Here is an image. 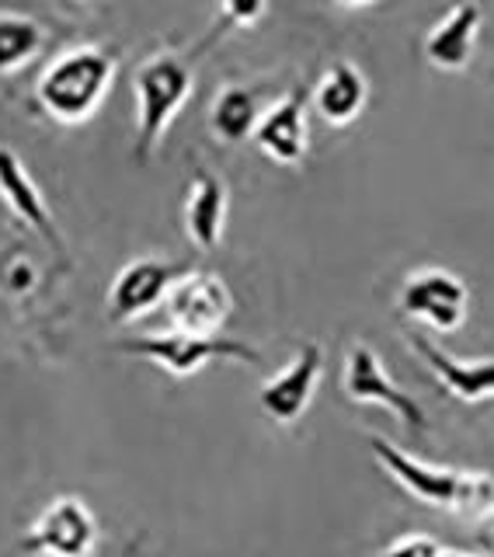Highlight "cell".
Masks as SVG:
<instances>
[{
    "mask_svg": "<svg viewBox=\"0 0 494 557\" xmlns=\"http://www.w3.org/2000/svg\"><path fill=\"white\" fill-rule=\"evenodd\" d=\"M366 446L373 453L380 470L391 478L400 492H408L415 502L429 505V509L484 519L494 512V478L481 470H460V467H439L411 457L386 435H366Z\"/></svg>",
    "mask_w": 494,
    "mask_h": 557,
    "instance_id": "6da1fadb",
    "label": "cell"
},
{
    "mask_svg": "<svg viewBox=\"0 0 494 557\" xmlns=\"http://www.w3.org/2000/svg\"><path fill=\"white\" fill-rule=\"evenodd\" d=\"M112 81H115V57L109 49L74 46L63 49L42 70L39 84H35V98H39L49 119L63 122V126H81L109 98Z\"/></svg>",
    "mask_w": 494,
    "mask_h": 557,
    "instance_id": "7a4b0ae2",
    "label": "cell"
},
{
    "mask_svg": "<svg viewBox=\"0 0 494 557\" xmlns=\"http://www.w3.org/2000/svg\"><path fill=\"white\" fill-rule=\"evenodd\" d=\"M196 91V66L182 52H153L136 66L133 98H136V157H147L161 147L174 115Z\"/></svg>",
    "mask_w": 494,
    "mask_h": 557,
    "instance_id": "3957f363",
    "label": "cell"
},
{
    "mask_svg": "<svg viewBox=\"0 0 494 557\" xmlns=\"http://www.w3.org/2000/svg\"><path fill=\"white\" fill-rule=\"evenodd\" d=\"M119 352L139 356L153 366H161L168 376H196L202 373L209 362H247V366H261V352L255 345H247L240 338H202V335H185V331H157V335H136L115 345Z\"/></svg>",
    "mask_w": 494,
    "mask_h": 557,
    "instance_id": "277c9868",
    "label": "cell"
},
{
    "mask_svg": "<svg viewBox=\"0 0 494 557\" xmlns=\"http://www.w3.org/2000/svg\"><path fill=\"white\" fill-rule=\"evenodd\" d=\"M342 394L348 397V405L391 411L397 422L415 435L429 429L425 408H421L408 391L397 387L383 356L369 342L348 345V352L342 359Z\"/></svg>",
    "mask_w": 494,
    "mask_h": 557,
    "instance_id": "5b68a950",
    "label": "cell"
},
{
    "mask_svg": "<svg viewBox=\"0 0 494 557\" xmlns=\"http://www.w3.org/2000/svg\"><path fill=\"white\" fill-rule=\"evenodd\" d=\"M101 527L91 505L77 495H60L32 519L22 536L28 557H95Z\"/></svg>",
    "mask_w": 494,
    "mask_h": 557,
    "instance_id": "8992f818",
    "label": "cell"
},
{
    "mask_svg": "<svg viewBox=\"0 0 494 557\" xmlns=\"http://www.w3.org/2000/svg\"><path fill=\"white\" fill-rule=\"evenodd\" d=\"M397 310L408 321L439 331V335H453L470 318V289L449 269H418L404 275L397 289Z\"/></svg>",
    "mask_w": 494,
    "mask_h": 557,
    "instance_id": "52a82bcc",
    "label": "cell"
},
{
    "mask_svg": "<svg viewBox=\"0 0 494 557\" xmlns=\"http://www.w3.org/2000/svg\"><path fill=\"white\" fill-rule=\"evenodd\" d=\"M234 310V296L231 286L223 283L217 272H185L178 283L171 286L168 300H164V313L168 324L174 331H185V335H202L213 338L223 331L226 318Z\"/></svg>",
    "mask_w": 494,
    "mask_h": 557,
    "instance_id": "ba28073f",
    "label": "cell"
},
{
    "mask_svg": "<svg viewBox=\"0 0 494 557\" xmlns=\"http://www.w3.org/2000/svg\"><path fill=\"white\" fill-rule=\"evenodd\" d=\"M324 376V348L317 342H304L293 352V359L282 366L275 376H269L258 391V408L275 425H293L313 405V394Z\"/></svg>",
    "mask_w": 494,
    "mask_h": 557,
    "instance_id": "9c48e42d",
    "label": "cell"
},
{
    "mask_svg": "<svg viewBox=\"0 0 494 557\" xmlns=\"http://www.w3.org/2000/svg\"><path fill=\"white\" fill-rule=\"evenodd\" d=\"M188 269L168 258H136L129 265H122L119 275L109 286V318L115 324H133L147 318L157 307H164L171 286L178 283Z\"/></svg>",
    "mask_w": 494,
    "mask_h": 557,
    "instance_id": "30bf717a",
    "label": "cell"
},
{
    "mask_svg": "<svg viewBox=\"0 0 494 557\" xmlns=\"http://www.w3.org/2000/svg\"><path fill=\"white\" fill-rule=\"evenodd\" d=\"M307 109H310V95L304 87H293L289 95H282L275 104H269V109L261 112V122L251 136L255 147L282 168H296L310 147Z\"/></svg>",
    "mask_w": 494,
    "mask_h": 557,
    "instance_id": "8fae6325",
    "label": "cell"
},
{
    "mask_svg": "<svg viewBox=\"0 0 494 557\" xmlns=\"http://www.w3.org/2000/svg\"><path fill=\"white\" fill-rule=\"evenodd\" d=\"M411 356L425 362V370L443 383V391L460 405H484L494 400V359H456L443 345H435L421 331L408 335Z\"/></svg>",
    "mask_w": 494,
    "mask_h": 557,
    "instance_id": "7c38bea8",
    "label": "cell"
},
{
    "mask_svg": "<svg viewBox=\"0 0 494 557\" xmlns=\"http://www.w3.org/2000/svg\"><path fill=\"white\" fill-rule=\"evenodd\" d=\"M484 11L478 0H456V4L429 28L421 52L435 70H464L478 49V32Z\"/></svg>",
    "mask_w": 494,
    "mask_h": 557,
    "instance_id": "4fadbf2b",
    "label": "cell"
},
{
    "mask_svg": "<svg viewBox=\"0 0 494 557\" xmlns=\"http://www.w3.org/2000/svg\"><path fill=\"white\" fill-rule=\"evenodd\" d=\"M0 199L8 202V209L28 226V231H35L46 244H52L57 251L63 248L57 220H52V213H49L42 188L35 185V178L25 168V161L11 147H0Z\"/></svg>",
    "mask_w": 494,
    "mask_h": 557,
    "instance_id": "5bb4252c",
    "label": "cell"
},
{
    "mask_svg": "<svg viewBox=\"0 0 494 557\" xmlns=\"http://www.w3.org/2000/svg\"><path fill=\"white\" fill-rule=\"evenodd\" d=\"M226 202H231V191L220 174L196 171L185 196V234L199 251H217L223 244Z\"/></svg>",
    "mask_w": 494,
    "mask_h": 557,
    "instance_id": "9a60e30c",
    "label": "cell"
},
{
    "mask_svg": "<svg viewBox=\"0 0 494 557\" xmlns=\"http://www.w3.org/2000/svg\"><path fill=\"white\" fill-rule=\"evenodd\" d=\"M310 101H313L317 115H321L324 122H331V126H348V122H356L366 109L369 81L356 63L338 60L321 74Z\"/></svg>",
    "mask_w": 494,
    "mask_h": 557,
    "instance_id": "2e32d148",
    "label": "cell"
},
{
    "mask_svg": "<svg viewBox=\"0 0 494 557\" xmlns=\"http://www.w3.org/2000/svg\"><path fill=\"white\" fill-rule=\"evenodd\" d=\"M261 98L255 87H244V84H226L223 91L213 98L209 104V129L220 139V144H244L251 139L258 122H261Z\"/></svg>",
    "mask_w": 494,
    "mask_h": 557,
    "instance_id": "e0dca14e",
    "label": "cell"
},
{
    "mask_svg": "<svg viewBox=\"0 0 494 557\" xmlns=\"http://www.w3.org/2000/svg\"><path fill=\"white\" fill-rule=\"evenodd\" d=\"M42 25L17 11H0V74L22 70L42 49Z\"/></svg>",
    "mask_w": 494,
    "mask_h": 557,
    "instance_id": "ac0fdd59",
    "label": "cell"
},
{
    "mask_svg": "<svg viewBox=\"0 0 494 557\" xmlns=\"http://www.w3.org/2000/svg\"><path fill=\"white\" fill-rule=\"evenodd\" d=\"M439 554H443V544L432 533H400L373 557H439Z\"/></svg>",
    "mask_w": 494,
    "mask_h": 557,
    "instance_id": "d6986e66",
    "label": "cell"
},
{
    "mask_svg": "<svg viewBox=\"0 0 494 557\" xmlns=\"http://www.w3.org/2000/svg\"><path fill=\"white\" fill-rule=\"evenodd\" d=\"M220 4L231 25H258L269 11V0H220Z\"/></svg>",
    "mask_w": 494,
    "mask_h": 557,
    "instance_id": "ffe728a7",
    "label": "cell"
},
{
    "mask_svg": "<svg viewBox=\"0 0 494 557\" xmlns=\"http://www.w3.org/2000/svg\"><path fill=\"white\" fill-rule=\"evenodd\" d=\"M481 544L487 547V554L494 557V512L491 516H484V522H481Z\"/></svg>",
    "mask_w": 494,
    "mask_h": 557,
    "instance_id": "44dd1931",
    "label": "cell"
},
{
    "mask_svg": "<svg viewBox=\"0 0 494 557\" xmlns=\"http://www.w3.org/2000/svg\"><path fill=\"white\" fill-rule=\"evenodd\" d=\"M439 557H481V554H470V550H453V547H443Z\"/></svg>",
    "mask_w": 494,
    "mask_h": 557,
    "instance_id": "7402d4cb",
    "label": "cell"
},
{
    "mask_svg": "<svg viewBox=\"0 0 494 557\" xmlns=\"http://www.w3.org/2000/svg\"><path fill=\"white\" fill-rule=\"evenodd\" d=\"M342 8H366V4H373V0H338Z\"/></svg>",
    "mask_w": 494,
    "mask_h": 557,
    "instance_id": "603a6c76",
    "label": "cell"
}]
</instances>
